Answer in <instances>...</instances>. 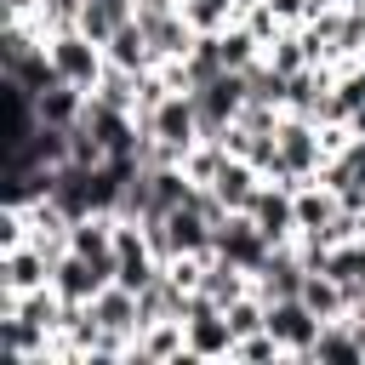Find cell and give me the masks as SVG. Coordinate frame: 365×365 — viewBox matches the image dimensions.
I'll return each mask as SVG.
<instances>
[{"label": "cell", "instance_id": "obj_1", "mask_svg": "<svg viewBox=\"0 0 365 365\" xmlns=\"http://www.w3.org/2000/svg\"><path fill=\"white\" fill-rule=\"evenodd\" d=\"M319 165H325V143H319V120H308V114H285L279 120V177L274 182H308V177H319Z\"/></svg>", "mask_w": 365, "mask_h": 365}, {"label": "cell", "instance_id": "obj_2", "mask_svg": "<svg viewBox=\"0 0 365 365\" xmlns=\"http://www.w3.org/2000/svg\"><path fill=\"white\" fill-rule=\"evenodd\" d=\"M46 51H51L57 74H63L68 86H80V91H97V86H103V74H108V51H103L86 29H63V34H51V40H46Z\"/></svg>", "mask_w": 365, "mask_h": 365}, {"label": "cell", "instance_id": "obj_3", "mask_svg": "<svg viewBox=\"0 0 365 365\" xmlns=\"http://www.w3.org/2000/svg\"><path fill=\"white\" fill-rule=\"evenodd\" d=\"M245 74L240 68H222L217 80H205V86H194V108H200V137H222L234 120H240V108H245Z\"/></svg>", "mask_w": 365, "mask_h": 365}, {"label": "cell", "instance_id": "obj_4", "mask_svg": "<svg viewBox=\"0 0 365 365\" xmlns=\"http://www.w3.org/2000/svg\"><path fill=\"white\" fill-rule=\"evenodd\" d=\"M211 251H217V257H228V262H240L245 274H257V268L268 262L274 240H268L245 211H228V217L217 222V234H211Z\"/></svg>", "mask_w": 365, "mask_h": 365}, {"label": "cell", "instance_id": "obj_5", "mask_svg": "<svg viewBox=\"0 0 365 365\" xmlns=\"http://www.w3.org/2000/svg\"><path fill=\"white\" fill-rule=\"evenodd\" d=\"M51 285L63 302H91L103 285H114V257H80V251H63L57 268H51Z\"/></svg>", "mask_w": 365, "mask_h": 365}, {"label": "cell", "instance_id": "obj_6", "mask_svg": "<svg viewBox=\"0 0 365 365\" xmlns=\"http://www.w3.org/2000/svg\"><path fill=\"white\" fill-rule=\"evenodd\" d=\"M274 245H291L297 240V188L291 182H274V177H262V188H257V200H251V211H245Z\"/></svg>", "mask_w": 365, "mask_h": 365}, {"label": "cell", "instance_id": "obj_7", "mask_svg": "<svg viewBox=\"0 0 365 365\" xmlns=\"http://www.w3.org/2000/svg\"><path fill=\"white\" fill-rule=\"evenodd\" d=\"M319 314L302 302V297H285V302H268V331L279 336V348H285V359H302L308 365V348H314V336H319Z\"/></svg>", "mask_w": 365, "mask_h": 365}, {"label": "cell", "instance_id": "obj_8", "mask_svg": "<svg viewBox=\"0 0 365 365\" xmlns=\"http://www.w3.org/2000/svg\"><path fill=\"white\" fill-rule=\"evenodd\" d=\"M302 279H308V268L297 262V245H274L268 262L251 274V291L262 302H285V297H302Z\"/></svg>", "mask_w": 365, "mask_h": 365}, {"label": "cell", "instance_id": "obj_9", "mask_svg": "<svg viewBox=\"0 0 365 365\" xmlns=\"http://www.w3.org/2000/svg\"><path fill=\"white\" fill-rule=\"evenodd\" d=\"M51 257L29 240V245H11V251H0V291H11V297H23V291H40V285H51Z\"/></svg>", "mask_w": 365, "mask_h": 365}, {"label": "cell", "instance_id": "obj_10", "mask_svg": "<svg viewBox=\"0 0 365 365\" xmlns=\"http://www.w3.org/2000/svg\"><path fill=\"white\" fill-rule=\"evenodd\" d=\"M228 211H251V200H257V188H262V171L251 165V160H240V154H228V165L205 182Z\"/></svg>", "mask_w": 365, "mask_h": 365}, {"label": "cell", "instance_id": "obj_11", "mask_svg": "<svg viewBox=\"0 0 365 365\" xmlns=\"http://www.w3.org/2000/svg\"><path fill=\"white\" fill-rule=\"evenodd\" d=\"M336 211H342V200H336V188H331L325 177L297 182V234H302V228H308V234H325V228L336 222Z\"/></svg>", "mask_w": 365, "mask_h": 365}, {"label": "cell", "instance_id": "obj_12", "mask_svg": "<svg viewBox=\"0 0 365 365\" xmlns=\"http://www.w3.org/2000/svg\"><path fill=\"white\" fill-rule=\"evenodd\" d=\"M148 359H188L182 319H154L131 336V365H148Z\"/></svg>", "mask_w": 365, "mask_h": 365}, {"label": "cell", "instance_id": "obj_13", "mask_svg": "<svg viewBox=\"0 0 365 365\" xmlns=\"http://www.w3.org/2000/svg\"><path fill=\"white\" fill-rule=\"evenodd\" d=\"M308 365H365V348H359L354 325L348 319H325L314 348H308Z\"/></svg>", "mask_w": 365, "mask_h": 365}, {"label": "cell", "instance_id": "obj_14", "mask_svg": "<svg viewBox=\"0 0 365 365\" xmlns=\"http://www.w3.org/2000/svg\"><path fill=\"white\" fill-rule=\"evenodd\" d=\"M103 51H108V63L114 68H131V74H143V68H154L160 57H154V40H148V29L131 17L125 29H114L108 40H103Z\"/></svg>", "mask_w": 365, "mask_h": 365}, {"label": "cell", "instance_id": "obj_15", "mask_svg": "<svg viewBox=\"0 0 365 365\" xmlns=\"http://www.w3.org/2000/svg\"><path fill=\"white\" fill-rule=\"evenodd\" d=\"M114 228H120V211H86L68 228V251H80V257H114Z\"/></svg>", "mask_w": 365, "mask_h": 365}, {"label": "cell", "instance_id": "obj_16", "mask_svg": "<svg viewBox=\"0 0 365 365\" xmlns=\"http://www.w3.org/2000/svg\"><path fill=\"white\" fill-rule=\"evenodd\" d=\"M91 314H97L108 331H125V336H137V331H143V308H137V291H125V285H103V291L91 297Z\"/></svg>", "mask_w": 365, "mask_h": 365}, {"label": "cell", "instance_id": "obj_17", "mask_svg": "<svg viewBox=\"0 0 365 365\" xmlns=\"http://www.w3.org/2000/svg\"><path fill=\"white\" fill-rule=\"evenodd\" d=\"M200 291L217 302V308H228V302H240L245 291H251V274L240 268V262H228V257H205V279H200Z\"/></svg>", "mask_w": 365, "mask_h": 365}, {"label": "cell", "instance_id": "obj_18", "mask_svg": "<svg viewBox=\"0 0 365 365\" xmlns=\"http://www.w3.org/2000/svg\"><path fill=\"white\" fill-rule=\"evenodd\" d=\"M131 17H137V11H131V0H86V6H80V29H86L97 46H103L114 29H125Z\"/></svg>", "mask_w": 365, "mask_h": 365}, {"label": "cell", "instance_id": "obj_19", "mask_svg": "<svg viewBox=\"0 0 365 365\" xmlns=\"http://www.w3.org/2000/svg\"><path fill=\"white\" fill-rule=\"evenodd\" d=\"M325 274L336 279V285H348V297L365 285V234L359 240H342V245H331V257H325Z\"/></svg>", "mask_w": 365, "mask_h": 365}, {"label": "cell", "instance_id": "obj_20", "mask_svg": "<svg viewBox=\"0 0 365 365\" xmlns=\"http://www.w3.org/2000/svg\"><path fill=\"white\" fill-rule=\"evenodd\" d=\"M217 46H222V63H228V68H240V74H245V68L262 57V40H257V34H251L240 17H234L222 34H217Z\"/></svg>", "mask_w": 365, "mask_h": 365}, {"label": "cell", "instance_id": "obj_21", "mask_svg": "<svg viewBox=\"0 0 365 365\" xmlns=\"http://www.w3.org/2000/svg\"><path fill=\"white\" fill-rule=\"evenodd\" d=\"M228 63H222V46H217V34H200L194 40V51L182 57V74H188V91L194 86H205V80H217Z\"/></svg>", "mask_w": 365, "mask_h": 365}, {"label": "cell", "instance_id": "obj_22", "mask_svg": "<svg viewBox=\"0 0 365 365\" xmlns=\"http://www.w3.org/2000/svg\"><path fill=\"white\" fill-rule=\"evenodd\" d=\"M262 57H268V63H274L285 80H291V74H302V68L314 63V57H308V40H302V23H297V29H285V34H279V40H274Z\"/></svg>", "mask_w": 365, "mask_h": 365}, {"label": "cell", "instance_id": "obj_23", "mask_svg": "<svg viewBox=\"0 0 365 365\" xmlns=\"http://www.w3.org/2000/svg\"><path fill=\"white\" fill-rule=\"evenodd\" d=\"M177 6H182V17H188L200 34H222V29L240 17V11H234V0H177Z\"/></svg>", "mask_w": 365, "mask_h": 365}, {"label": "cell", "instance_id": "obj_24", "mask_svg": "<svg viewBox=\"0 0 365 365\" xmlns=\"http://www.w3.org/2000/svg\"><path fill=\"white\" fill-rule=\"evenodd\" d=\"M222 165H228V148H222L217 137H200V143H194V148L182 154V171H188L194 182H211V177H217Z\"/></svg>", "mask_w": 365, "mask_h": 365}, {"label": "cell", "instance_id": "obj_25", "mask_svg": "<svg viewBox=\"0 0 365 365\" xmlns=\"http://www.w3.org/2000/svg\"><path fill=\"white\" fill-rule=\"evenodd\" d=\"M165 262L154 257V251H125V257H114V285H125V291H143L154 274H160Z\"/></svg>", "mask_w": 365, "mask_h": 365}, {"label": "cell", "instance_id": "obj_26", "mask_svg": "<svg viewBox=\"0 0 365 365\" xmlns=\"http://www.w3.org/2000/svg\"><path fill=\"white\" fill-rule=\"evenodd\" d=\"M279 359H285V348H279V336L268 325L234 342V365H279Z\"/></svg>", "mask_w": 365, "mask_h": 365}]
</instances>
